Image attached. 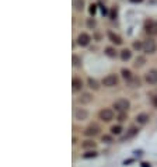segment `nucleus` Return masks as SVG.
I'll return each mask as SVG.
<instances>
[{"instance_id": "obj_1", "label": "nucleus", "mask_w": 157, "mask_h": 167, "mask_svg": "<svg viewBox=\"0 0 157 167\" xmlns=\"http://www.w3.org/2000/svg\"><path fill=\"white\" fill-rule=\"evenodd\" d=\"M112 107L118 112H126V111L129 110V107H130V102H129L126 98H119L117 101H114Z\"/></svg>"}, {"instance_id": "obj_2", "label": "nucleus", "mask_w": 157, "mask_h": 167, "mask_svg": "<svg viewBox=\"0 0 157 167\" xmlns=\"http://www.w3.org/2000/svg\"><path fill=\"white\" fill-rule=\"evenodd\" d=\"M98 117H100L101 121L104 122H111L114 119V111L111 108H102V110L98 112Z\"/></svg>"}, {"instance_id": "obj_3", "label": "nucleus", "mask_w": 157, "mask_h": 167, "mask_svg": "<svg viewBox=\"0 0 157 167\" xmlns=\"http://www.w3.org/2000/svg\"><path fill=\"white\" fill-rule=\"evenodd\" d=\"M156 49H157L156 41H153L152 38H149V39H146V41L143 42V51H145L146 53H154Z\"/></svg>"}, {"instance_id": "obj_4", "label": "nucleus", "mask_w": 157, "mask_h": 167, "mask_svg": "<svg viewBox=\"0 0 157 167\" xmlns=\"http://www.w3.org/2000/svg\"><path fill=\"white\" fill-rule=\"evenodd\" d=\"M117 84H118V77L115 74H108V76H105L102 79V86H105V87H114Z\"/></svg>"}, {"instance_id": "obj_5", "label": "nucleus", "mask_w": 157, "mask_h": 167, "mask_svg": "<svg viewBox=\"0 0 157 167\" xmlns=\"http://www.w3.org/2000/svg\"><path fill=\"white\" fill-rule=\"evenodd\" d=\"M100 131H101V128L97 124H91V125H89L84 129V135L86 136H97V135L100 134Z\"/></svg>"}, {"instance_id": "obj_6", "label": "nucleus", "mask_w": 157, "mask_h": 167, "mask_svg": "<svg viewBox=\"0 0 157 167\" xmlns=\"http://www.w3.org/2000/svg\"><path fill=\"white\" fill-rule=\"evenodd\" d=\"M87 117H89V111L86 108H76L74 110V119H77V121H84V119H87Z\"/></svg>"}, {"instance_id": "obj_7", "label": "nucleus", "mask_w": 157, "mask_h": 167, "mask_svg": "<svg viewBox=\"0 0 157 167\" xmlns=\"http://www.w3.org/2000/svg\"><path fill=\"white\" fill-rule=\"evenodd\" d=\"M90 41H91V38H90L89 34H86V33L79 34V37H77V44L80 45V46H87L90 44Z\"/></svg>"}, {"instance_id": "obj_8", "label": "nucleus", "mask_w": 157, "mask_h": 167, "mask_svg": "<svg viewBox=\"0 0 157 167\" xmlns=\"http://www.w3.org/2000/svg\"><path fill=\"white\" fill-rule=\"evenodd\" d=\"M145 80L149 84H156L157 83V70H149L147 73H146V76H145Z\"/></svg>"}, {"instance_id": "obj_9", "label": "nucleus", "mask_w": 157, "mask_h": 167, "mask_svg": "<svg viewBox=\"0 0 157 167\" xmlns=\"http://www.w3.org/2000/svg\"><path fill=\"white\" fill-rule=\"evenodd\" d=\"M91 101H93V96L90 93H83L77 98V102H80V104H90Z\"/></svg>"}, {"instance_id": "obj_10", "label": "nucleus", "mask_w": 157, "mask_h": 167, "mask_svg": "<svg viewBox=\"0 0 157 167\" xmlns=\"http://www.w3.org/2000/svg\"><path fill=\"white\" fill-rule=\"evenodd\" d=\"M72 89H73V91H79V90H81L83 89V80H81L80 77H73Z\"/></svg>"}, {"instance_id": "obj_11", "label": "nucleus", "mask_w": 157, "mask_h": 167, "mask_svg": "<svg viewBox=\"0 0 157 167\" xmlns=\"http://www.w3.org/2000/svg\"><path fill=\"white\" fill-rule=\"evenodd\" d=\"M108 38L111 39V42H114L115 45H121L122 44V38L118 35V34L112 33V31H109L108 33Z\"/></svg>"}, {"instance_id": "obj_12", "label": "nucleus", "mask_w": 157, "mask_h": 167, "mask_svg": "<svg viewBox=\"0 0 157 167\" xmlns=\"http://www.w3.org/2000/svg\"><path fill=\"white\" fill-rule=\"evenodd\" d=\"M136 122L140 124V125H145V124L149 122V115L146 114V112H142V114H137L136 117Z\"/></svg>"}, {"instance_id": "obj_13", "label": "nucleus", "mask_w": 157, "mask_h": 167, "mask_svg": "<svg viewBox=\"0 0 157 167\" xmlns=\"http://www.w3.org/2000/svg\"><path fill=\"white\" fill-rule=\"evenodd\" d=\"M89 87L90 89H93V90H98L100 89V84H98V82H97L96 79H93V77H89Z\"/></svg>"}, {"instance_id": "obj_14", "label": "nucleus", "mask_w": 157, "mask_h": 167, "mask_svg": "<svg viewBox=\"0 0 157 167\" xmlns=\"http://www.w3.org/2000/svg\"><path fill=\"white\" fill-rule=\"evenodd\" d=\"M73 6H74V8H76L77 11H81L84 8V0H74Z\"/></svg>"}, {"instance_id": "obj_15", "label": "nucleus", "mask_w": 157, "mask_h": 167, "mask_svg": "<svg viewBox=\"0 0 157 167\" xmlns=\"http://www.w3.org/2000/svg\"><path fill=\"white\" fill-rule=\"evenodd\" d=\"M81 147L83 149H96V142H93V140H84V142L81 143Z\"/></svg>"}, {"instance_id": "obj_16", "label": "nucleus", "mask_w": 157, "mask_h": 167, "mask_svg": "<svg viewBox=\"0 0 157 167\" xmlns=\"http://www.w3.org/2000/svg\"><path fill=\"white\" fill-rule=\"evenodd\" d=\"M130 56H132V52H130L129 49H124V51H121V59L122 61H129Z\"/></svg>"}, {"instance_id": "obj_17", "label": "nucleus", "mask_w": 157, "mask_h": 167, "mask_svg": "<svg viewBox=\"0 0 157 167\" xmlns=\"http://www.w3.org/2000/svg\"><path fill=\"white\" fill-rule=\"evenodd\" d=\"M122 77L125 79V80H132V73H130V70L129 69H122Z\"/></svg>"}, {"instance_id": "obj_18", "label": "nucleus", "mask_w": 157, "mask_h": 167, "mask_svg": "<svg viewBox=\"0 0 157 167\" xmlns=\"http://www.w3.org/2000/svg\"><path fill=\"white\" fill-rule=\"evenodd\" d=\"M121 132H122L121 125H114L112 128H111V134L112 135H121Z\"/></svg>"}, {"instance_id": "obj_19", "label": "nucleus", "mask_w": 157, "mask_h": 167, "mask_svg": "<svg viewBox=\"0 0 157 167\" xmlns=\"http://www.w3.org/2000/svg\"><path fill=\"white\" fill-rule=\"evenodd\" d=\"M105 55L109 56V58H115L117 56V51H115L114 48H107L105 49Z\"/></svg>"}, {"instance_id": "obj_20", "label": "nucleus", "mask_w": 157, "mask_h": 167, "mask_svg": "<svg viewBox=\"0 0 157 167\" xmlns=\"http://www.w3.org/2000/svg\"><path fill=\"white\" fill-rule=\"evenodd\" d=\"M98 155L96 150H91V152H87V153H84L83 155V159H93V157H96V156Z\"/></svg>"}, {"instance_id": "obj_21", "label": "nucleus", "mask_w": 157, "mask_h": 167, "mask_svg": "<svg viewBox=\"0 0 157 167\" xmlns=\"http://www.w3.org/2000/svg\"><path fill=\"white\" fill-rule=\"evenodd\" d=\"M72 61H73V66H80L81 65V58H79L77 55H73Z\"/></svg>"}, {"instance_id": "obj_22", "label": "nucleus", "mask_w": 157, "mask_h": 167, "mask_svg": "<svg viewBox=\"0 0 157 167\" xmlns=\"http://www.w3.org/2000/svg\"><path fill=\"white\" fill-rule=\"evenodd\" d=\"M143 65H145V58H137L136 61H135V66L136 68H140Z\"/></svg>"}, {"instance_id": "obj_23", "label": "nucleus", "mask_w": 157, "mask_h": 167, "mask_svg": "<svg viewBox=\"0 0 157 167\" xmlns=\"http://www.w3.org/2000/svg\"><path fill=\"white\" fill-rule=\"evenodd\" d=\"M137 134V129L136 128H130L128 132V135H126V138H132V136H135V135Z\"/></svg>"}, {"instance_id": "obj_24", "label": "nucleus", "mask_w": 157, "mask_h": 167, "mask_svg": "<svg viewBox=\"0 0 157 167\" xmlns=\"http://www.w3.org/2000/svg\"><path fill=\"white\" fill-rule=\"evenodd\" d=\"M133 48L137 49V51H139V49H143V44H142L140 41H135L133 42Z\"/></svg>"}, {"instance_id": "obj_25", "label": "nucleus", "mask_w": 157, "mask_h": 167, "mask_svg": "<svg viewBox=\"0 0 157 167\" xmlns=\"http://www.w3.org/2000/svg\"><path fill=\"white\" fill-rule=\"evenodd\" d=\"M87 27H89V28H93V27H96V20H93V18H89V20H87Z\"/></svg>"}, {"instance_id": "obj_26", "label": "nucleus", "mask_w": 157, "mask_h": 167, "mask_svg": "<svg viewBox=\"0 0 157 167\" xmlns=\"http://www.w3.org/2000/svg\"><path fill=\"white\" fill-rule=\"evenodd\" d=\"M102 142H107V143L112 142V136H109V135H104V136H102Z\"/></svg>"}, {"instance_id": "obj_27", "label": "nucleus", "mask_w": 157, "mask_h": 167, "mask_svg": "<svg viewBox=\"0 0 157 167\" xmlns=\"http://www.w3.org/2000/svg\"><path fill=\"white\" fill-rule=\"evenodd\" d=\"M119 121H125V112H119Z\"/></svg>"}, {"instance_id": "obj_28", "label": "nucleus", "mask_w": 157, "mask_h": 167, "mask_svg": "<svg viewBox=\"0 0 157 167\" xmlns=\"http://www.w3.org/2000/svg\"><path fill=\"white\" fill-rule=\"evenodd\" d=\"M90 13H91V14H94V13H96V6H93V4L90 6Z\"/></svg>"}, {"instance_id": "obj_29", "label": "nucleus", "mask_w": 157, "mask_h": 167, "mask_svg": "<svg viewBox=\"0 0 157 167\" xmlns=\"http://www.w3.org/2000/svg\"><path fill=\"white\" fill-rule=\"evenodd\" d=\"M153 106L157 107V97H153Z\"/></svg>"}, {"instance_id": "obj_30", "label": "nucleus", "mask_w": 157, "mask_h": 167, "mask_svg": "<svg viewBox=\"0 0 157 167\" xmlns=\"http://www.w3.org/2000/svg\"><path fill=\"white\" fill-rule=\"evenodd\" d=\"M142 167H150V164H147V163H142Z\"/></svg>"}]
</instances>
